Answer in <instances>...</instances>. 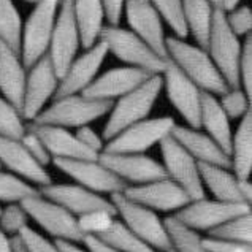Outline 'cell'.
Masks as SVG:
<instances>
[{
    "mask_svg": "<svg viewBox=\"0 0 252 252\" xmlns=\"http://www.w3.org/2000/svg\"><path fill=\"white\" fill-rule=\"evenodd\" d=\"M167 59L189 76L201 91L220 95L228 89L224 76L216 67L211 56L197 43H189L186 38L170 35L167 38Z\"/></svg>",
    "mask_w": 252,
    "mask_h": 252,
    "instance_id": "obj_1",
    "label": "cell"
},
{
    "mask_svg": "<svg viewBox=\"0 0 252 252\" xmlns=\"http://www.w3.org/2000/svg\"><path fill=\"white\" fill-rule=\"evenodd\" d=\"M162 94V78L160 75H151L135 89L126 95L114 100L110 113L106 114V124L103 127V140L108 141L116 136L128 126L149 118L151 111L156 106Z\"/></svg>",
    "mask_w": 252,
    "mask_h": 252,
    "instance_id": "obj_2",
    "label": "cell"
},
{
    "mask_svg": "<svg viewBox=\"0 0 252 252\" xmlns=\"http://www.w3.org/2000/svg\"><path fill=\"white\" fill-rule=\"evenodd\" d=\"M98 41L106 46L108 54H113L124 65L141 68L148 73L160 75L167 63V59L157 54L145 40L119 24H106Z\"/></svg>",
    "mask_w": 252,
    "mask_h": 252,
    "instance_id": "obj_3",
    "label": "cell"
},
{
    "mask_svg": "<svg viewBox=\"0 0 252 252\" xmlns=\"http://www.w3.org/2000/svg\"><path fill=\"white\" fill-rule=\"evenodd\" d=\"M113 102L86 97L84 94L56 97L51 105H46L32 122L41 126H59L65 128H78L92 124L94 121L106 116Z\"/></svg>",
    "mask_w": 252,
    "mask_h": 252,
    "instance_id": "obj_4",
    "label": "cell"
},
{
    "mask_svg": "<svg viewBox=\"0 0 252 252\" xmlns=\"http://www.w3.org/2000/svg\"><path fill=\"white\" fill-rule=\"evenodd\" d=\"M205 49L211 56L220 75L224 76L228 88H240L238 63L243 49V38L230 31L224 10H214Z\"/></svg>",
    "mask_w": 252,
    "mask_h": 252,
    "instance_id": "obj_5",
    "label": "cell"
},
{
    "mask_svg": "<svg viewBox=\"0 0 252 252\" xmlns=\"http://www.w3.org/2000/svg\"><path fill=\"white\" fill-rule=\"evenodd\" d=\"M59 3L61 0H43L35 3L27 19L23 21L19 54L27 68L48 54Z\"/></svg>",
    "mask_w": 252,
    "mask_h": 252,
    "instance_id": "obj_6",
    "label": "cell"
},
{
    "mask_svg": "<svg viewBox=\"0 0 252 252\" xmlns=\"http://www.w3.org/2000/svg\"><path fill=\"white\" fill-rule=\"evenodd\" d=\"M110 201L116 208L118 214L124 219V224L140 240L160 252H167L171 249V241L167 232H165L162 220L154 210L128 200L122 192L111 193Z\"/></svg>",
    "mask_w": 252,
    "mask_h": 252,
    "instance_id": "obj_7",
    "label": "cell"
},
{
    "mask_svg": "<svg viewBox=\"0 0 252 252\" xmlns=\"http://www.w3.org/2000/svg\"><path fill=\"white\" fill-rule=\"evenodd\" d=\"M175 126L176 122L171 116L146 118L128 126L111 140H108L102 153L145 154L148 149L159 145L165 136L171 135Z\"/></svg>",
    "mask_w": 252,
    "mask_h": 252,
    "instance_id": "obj_8",
    "label": "cell"
},
{
    "mask_svg": "<svg viewBox=\"0 0 252 252\" xmlns=\"http://www.w3.org/2000/svg\"><path fill=\"white\" fill-rule=\"evenodd\" d=\"M57 88H59V75L49 56L45 54L27 68L24 97L21 105L23 118L27 122H32L56 97Z\"/></svg>",
    "mask_w": 252,
    "mask_h": 252,
    "instance_id": "obj_9",
    "label": "cell"
},
{
    "mask_svg": "<svg viewBox=\"0 0 252 252\" xmlns=\"http://www.w3.org/2000/svg\"><path fill=\"white\" fill-rule=\"evenodd\" d=\"M160 78L162 91L167 94L168 102L179 116L187 122L189 127L200 128V108L203 91L168 59Z\"/></svg>",
    "mask_w": 252,
    "mask_h": 252,
    "instance_id": "obj_10",
    "label": "cell"
},
{
    "mask_svg": "<svg viewBox=\"0 0 252 252\" xmlns=\"http://www.w3.org/2000/svg\"><path fill=\"white\" fill-rule=\"evenodd\" d=\"M19 205L24 208L29 218H32L49 235L75 243L83 241L84 235L78 227L75 216L63 206L43 197L41 193L23 198Z\"/></svg>",
    "mask_w": 252,
    "mask_h": 252,
    "instance_id": "obj_11",
    "label": "cell"
},
{
    "mask_svg": "<svg viewBox=\"0 0 252 252\" xmlns=\"http://www.w3.org/2000/svg\"><path fill=\"white\" fill-rule=\"evenodd\" d=\"M81 48V35L73 14L71 0H61L51 35V43H49L48 49V56L57 75L61 76L65 71L68 63L78 56Z\"/></svg>",
    "mask_w": 252,
    "mask_h": 252,
    "instance_id": "obj_12",
    "label": "cell"
},
{
    "mask_svg": "<svg viewBox=\"0 0 252 252\" xmlns=\"http://www.w3.org/2000/svg\"><path fill=\"white\" fill-rule=\"evenodd\" d=\"M159 146L163 159L162 165L167 171V176L178 186H181L190 200L203 198L205 186L198 173V162L171 135L165 136Z\"/></svg>",
    "mask_w": 252,
    "mask_h": 252,
    "instance_id": "obj_13",
    "label": "cell"
},
{
    "mask_svg": "<svg viewBox=\"0 0 252 252\" xmlns=\"http://www.w3.org/2000/svg\"><path fill=\"white\" fill-rule=\"evenodd\" d=\"M251 213V205L235 203V201L208 200L206 197L192 200L181 210H178L175 218L184 225L193 230H211L224 222Z\"/></svg>",
    "mask_w": 252,
    "mask_h": 252,
    "instance_id": "obj_14",
    "label": "cell"
},
{
    "mask_svg": "<svg viewBox=\"0 0 252 252\" xmlns=\"http://www.w3.org/2000/svg\"><path fill=\"white\" fill-rule=\"evenodd\" d=\"M83 49L84 51L78 53L75 59L68 63L65 71L59 76V88H57L56 97L83 94L100 73V68L108 57L106 46L102 41H97L95 45Z\"/></svg>",
    "mask_w": 252,
    "mask_h": 252,
    "instance_id": "obj_15",
    "label": "cell"
},
{
    "mask_svg": "<svg viewBox=\"0 0 252 252\" xmlns=\"http://www.w3.org/2000/svg\"><path fill=\"white\" fill-rule=\"evenodd\" d=\"M54 165L67 176L97 193L122 192L127 184L106 168L98 159H53Z\"/></svg>",
    "mask_w": 252,
    "mask_h": 252,
    "instance_id": "obj_16",
    "label": "cell"
},
{
    "mask_svg": "<svg viewBox=\"0 0 252 252\" xmlns=\"http://www.w3.org/2000/svg\"><path fill=\"white\" fill-rule=\"evenodd\" d=\"M128 29L145 40L154 51L167 59V38L165 24L154 5L149 0H126L124 13Z\"/></svg>",
    "mask_w": 252,
    "mask_h": 252,
    "instance_id": "obj_17",
    "label": "cell"
},
{
    "mask_svg": "<svg viewBox=\"0 0 252 252\" xmlns=\"http://www.w3.org/2000/svg\"><path fill=\"white\" fill-rule=\"evenodd\" d=\"M122 193L132 201H136L154 211H178L186 206L190 197L170 178H162L138 186H127Z\"/></svg>",
    "mask_w": 252,
    "mask_h": 252,
    "instance_id": "obj_18",
    "label": "cell"
},
{
    "mask_svg": "<svg viewBox=\"0 0 252 252\" xmlns=\"http://www.w3.org/2000/svg\"><path fill=\"white\" fill-rule=\"evenodd\" d=\"M98 160L127 186L146 184L157 179L168 178L163 165L145 154H116L100 153Z\"/></svg>",
    "mask_w": 252,
    "mask_h": 252,
    "instance_id": "obj_19",
    "label": "cell"
},
{
    "mask_svg": "<svg viewBox=\"0 0 252 252\" xmlns=\"http://www.w3.org/2000/svg\"><path fill=\"white\" fill-rule=\"evenodd\" d=\"M38 192L48 200L61 205L73 216H80L89 211L105 210L114 216L118 211L110 200H106L97 192H92L80 184H46L40 186Z\"/></svg>",
    "mask_w": 252,
    "mask_h": 252,
    "instance_id": "obj_20",
    "label": "cell"
},
{
    "mask_svg": "<svg viewBox=\"0 0 252 252\" xmlns=\"http://www.w3.org/2000/svg\"><path fill=\"white\" fill-rule=\"evenodd\" d=\"M151 75L153 73L128 65L113 67L103 73H98L83 94L91 98L114 102V100L135 89L136 86H140L143 81H146Z\"/></svg>",
    "mask_w": 252,
    "mask_h": 252,
    "instance_id": "obj_21",
    "label": "cell"
},
{
    "mask_svg": "<svg viewBox=\"0 0 252 252\" xmlns=\"http://www.w3.org/2000/svg\"><path fill=\"white\" fill-rule=\"evenodd\" d=\"M0 163L3 168L38 187L53 183L49 173L33 159L21 140L0 136Z\"/></svg>",
    "mask_w": 252,
    "mask_h": 252,
    "instance_id": "obj_22",
    "label": "cell"
},
{
    "mask_svg": "<svg viewBox=\"0 0 252 252\" xmlns=\"http://www.w3.org/2000/svg\"><path fill=\"white\" fill-rule=\"evenodd\" d=\"M171 136L189 153L197 162L218 165V167L230 168L232 162L230 157L216 143L210 135L201 128H193L189 126H175L171 130Z\"/></svg>",
    "mask_w": 252,
    "mask_h": 252,
    "instance_id": "obj_23",
    "label": "cell"
},
{
    "mask_svg": "<svg viewBox=\"0 0 252 252\" xmlns=\"http://www.w3.org/2000/svg\"><path fill=\"white\" fill-rule=\"evenodd\" d=\"M29 128L37 133L45 143L48 153L53 159H98V154L86 148L76 138L70 128L59 126H41L29 122Z\"/></svg>",
    "mask_w": 252,
    "mask_h": 252,
    "instance_id": "obj_24",
    "label": "cell"
},
{
    "mask_svg": "<svg viewBox=\"0 0 252 252\" xmlns=\"http://www.w3.org/2000/svg\"><path fill=\"white\" fill-rule=\"evenodd\" d=\"M27 80V67L21 54L0 41V94L19 108L23 105L24 88Z\"/></svg>",
    "mask_w": 252,
    "mask_h": 252,
    "instance_id": "obj_25",
    "label": "cell"
},
{
    "mask_svg": "<svg viewBox=\"0 0 252 252\" xmlns=\"http://www.w3.org/2000/svg\"><path fill=\"white\" fill-rule=\"evenodd\" d=\"M200 128L210 135L230 157V145H232V133H233L232 119L222 110L218 95L205 91L201 94Z\"/></svg>",
    "mask_w": 252,
    "mask_h": 252,
    "instance_id": "obj_26",
    "label": "cell"
},
{
    "mask_svg": "<svg viewBox=\"0 0 252 252\" xmlns=\"http://www.w3.org/2000/svg\"><path fill=\"white\" fill-rule=\"evenodd\" d=\"M73 14L81 35L83 48H89L100 40L106 16L102 0H71Z\"/></svg>",
    "mask_w": 252,
    "mask_h": 252,
    "instance_id": "obj_27",
    "label": "cell"
},
{
    "mask_svg": "<svg viewBox=\"0 0 252 252\" xmlns=\"http://www.w3.org/2000/svg\"><path fill=\"white\" fill-rule=\"evenodd\" d=\"M230 170L238 179H248L252 173V110L240 119L232 133L230 145Z\"/></svg>",
    "mask_w": 252,
    "mask_h": 252,
    "instance_id": "obj_28",
    "label": "cell"
},
{
    "mask_svg": "<svg viewBox=\"0 0 252 252\" xmlns=\"http://www.w3.org/2000/svg\"><path fill=\"white\" fill-rule=\"evenodd\" d=\"M198 173L201 183L211 190L216 200L246 203L238 189V178L233 175V171H230V168L198 162Z\"/></svg>",
    "mask_w": 252,
    "mask_h": 252,
    "instance_id": "obj_29",
    "label": "cell"
},
{
    "mask_svg": "<svg viewBox=\"0 0 252 252\" xmlns=\"http://www.w3.org/2000/svg\"><path fill=\"white\" fill-rule=\"evenodd\" d=\"M183 10L189 35L197 45L205 48L216 6L211 0H183Z\"/></svg>",
    "mask_w": 252,
    "mask_h": 252,
    "instance_id": "obj_30",
    "label": "cell"
},
{
    "mask_svg": "<svg viewBox=\"0 0 252 252\" xmlns=\"http://www.w3.org/2000/svg\"><path fill=\"white\" fill-rule=\"evenodd\" d=\"M95 236L100 241H103L108 246H111L121 252H154V249L143 240H140L124 222L116 219H113L108 230Z\"/></svg>",
    "mask_w": 252,
    "mask_h": 252,
    "instance_id": "obj_31",
    "label": "cell"
},
{
    "mask_svg": "<svg viewBox=\"0 0 252 252\" xmlns=\"http://www.w3.org/2000/svg\"><path fill=\"white\" fill-rule=\"evenodd\" d=\"M163 227L167 232L168 238L171 241V249L176 252H208L203 244H201V238L193 228L184 225L183 222H179L175 216L163 219Z\"/></svg>",
    "mask_w": 252,
    "mask_h": 252,
    "instance_id": "obj_32",
    "label": "cell"
},
{
    "mask_svg": "<svg viewBox=\"0 0 252 252\" xmlns=\"http://www.w3.org/2000/svg\"><path fill=\"white\" fill-rule=\"evenodd\" d=\"M23 18L13 0H0V41L19 53Z\"/></svg>",
    "mask_w": 252,
    "mask_h": 252,
    "instance_id": "obj_33",
    "label": "cell"
},
{
    "mask_svg": "<svg viewBox=\"0 0 252 252\" xmlns=\"http://www.w3.org/2000/svg\"><path fill=\"white\" fill-rule=\"evenodd\" d=\"M210 238L225 240V241H235V243H252V213L233 218L224 224L208 230Z\"/></svg>",
    "mask_w": 252,
    "mask_h": 252,
    "instance_id": "obj_34",
    "label": "cell"
},
{
    "mask_svg": "<svg viewBox=\"0 0 252 252\" xmlns=\"http://www.w3.org/2000/svg\"><path fill=\"white\" fill-rule=\"evenodd\" d=\"M162 18L163 24L170 27L173 35L178 38H186L189 35L183 10V0H149Z\"/></svg>",
    "mask_w": 252,
    "mask_h": 252,
    "instance_id": "obj_35",
    "label": "cell"
},
{
    "mask_svg": "<svg viewBox=\"0 0 252 252\" xmlns=\"http://www.w3.org/2000/svg\"><path fill=\"white\" fill-rule=\"evenodd\" d=\"M27 132V121L23 118L19 108L0 94V136L21 140Z\"/></svg>",
    "mask_w": 252,
    "mask_h": 252,
    "instance_id": "obj_36",
    "label": "cell"
},
{
    "mask_svg": "<svg viewBox=\"0 0 252 252\" xmlns=\"http://www.w3.org/2000/svg\"><path fill=\"white\" fill-rule=\"evenodd\" d=\"M38 189L29 184V181L19 178L11 171L0 170V201L5 203H19L21 200L31 195H37Z\"/></svg>",
    "mask_w": 252,
    "mask_h": 252,
    "instance_id": "obj_37",
    "label": "cell"
},
{
    "mask_svg": "<svg viewBox=\"0 0 252 252\" xmlns=\"http://www.w3.org/2000/svg\"><path fill=\"white\" fill-rule=\"evenodd\" d=\"M222 110L230 119H241L244 114L252 110V97H249L241 88H228L218 95Z\"/></svg>",
    "mask_w": 252,
    "mask_h": 252,
    "instance_id": "obj_38",
    "label": "cell"
},
{
    "mask_svg": "<svg viewBox=\"0 0 252 252\" xmlns=\"http://www.w3.org/2000/svg\"><path fill=\"white\" fill-rule=\"evenodd\" d=\"M224 13L230 31L235 35H238L240 38H246L252 35V8L249 5H243L241 2Z\"/></svg>",
    "mask_w": 252,
    "mask_h": 252,
    "instance_id": "obj_39",
    "label": "cell"
},
{
    "mask_svg": "<svg viewBox=\"0 0 252 252\" xmlns=\"http://www.w3.org/2000/svg\"><path fill=\"white\" fill-rule=\"evenodd\" d=\"M114 218H116V216L105 210H95V211L80 214L76 222L83 235H98L105 232V230H108V227L111 225Z\"/></svg>",
    "mask_w": 252,
    "mask_h": 252,
    "instance_id": "obj_40",
    "label": "cell"
},
{
    "mask_svg": "<svg viewBox=\"0 0 252 252\" xmlns=\"http://www.w3.org/2000/svg\"><path fill=\"white\" fill-rule=\"evenodd\" d=\"M238 84L252 97V35L243 38V49L238 63Z\"/></svg>",
    "mask_w": 252,
    "mask_h": 252,
    "instance_id": "obj_41",
    "label": "cell"
},
{
    "mask_svg": "<svg viewBox=\"0 0 252 252\" xmlns=\"http://www.w3.org/2000/svg\"><path fill=\"white\" fill-rule=\"evenodd\" d=\"M29 216L19 203H10L0 213V228L5 233H18L24 225H27Z\"/></svg>",
    "mask_w": 252,
    "mask_h": 252,
    "instance_id": "obj_42",
    "label": "cell"
},
{
    "mask_svg": "<svg viewBox=\"0 0 252 252\" xmlns=\"http://www.w3.org/2000/svg\"><path fill=\"white\" fill-rule=\"evenodd\" d=\"M21 143L26 146V149L31 153L33 159L40 165H43V167H46V165L51 162V154L48 153L45 143L41 141V138L37 133L29 128V124H27V132L23 135V138H21Z\"/></svg>",
    "mask_w": 252,
    "mask_h": 252,
    "instance_id": "obj_43",
    "label": "cell"
},
{
    "mask_svg": "<svg viewBox=\"0 0 252 252\" xmlns=\"http://www.w3.org/2000/svg\"><path fill=\"white\" fill-rule=\"evenodd\" d=\"M18 235L26 243L29 252H59L56 248V244L49 243L46 238H43L41 235H38L29 225H24L23 228H21L18 232Z\"/></svg>",
    "mask_w": 252,
    "mask_h": 252,
    "instance_id": "obj_44",
    "label": "cell"
},
{
    "mask_svg": "<svg viewBox=\"0 0 252 252\" xmlns=\"http://www.w3.org/2000/svg\"><path fill=\"white\" fill-rule=\"evenodd\" d=\"M75 135H76V138L80 140L86 148L92 149L94 153H97V154L102 153L103 148H105V143L106 141L103 140V136L98 135L95 130H94V128L91 127V124L78 127Z\"/></svg>",
    "mask_w": 252,
    "mask_h": 252,
    "instance_id": "obj_45",
    "label": "cell"
},
{
    "mask_svg": "<svg viewBox=\"0 0 252 252\" xmlns=\"http://www.w3.org/2000/svg\"><path fill=\"white\" fill-rule=\"evenodd\" d=\"M102 2H103V8H105L106 24L118 26L122 18V13H124L126 0H102Z\"/></svg>",
    "mask_w": 252,
    "mask_h": 252,
    "instance_id": "obj_46",
    "label": "cell"
},
{
    "mask_svg": "<svg viewBox=\"0 0 252 252\" xmlns=\"http://www.w3.org/2000/svg\"><path fill=\"white\" fill-rule=\"evenodd\" d=\"M83 243L88 246L91 252H121L118 249H114L111 246H108L103 241H100L95 235H84L83 236Z\"/></svg>",
    "mask_w": 252,
    "mask_h": 252,
    "instance_id": "obj_47",
    "label": "cell"
},
{
    "mask_svg": "<svg viewBox=\"0 0 252 252\" xmlns=\"http://www.w3.org/2000/svg\"><path fill=\"white\" fill-rule=\"evenodd\" d=\"M238 189H240V193L244 198V201L251 205L252 203V184L249 181V178L248 179H238Z\"/></svg>",
    "mask_w": 252,
    "mask_h": 252,
    "instance_id": "obj_48",
    "label": "cell"
},
{
    "mask_svg": "<svg viewBox=\"0 0 252 252\" xmlns=\"http://www.w3.org/2000/svg\"><path fill=\"white\" fill-rule=\"evenodd\" d=\"M56 248L59 252H86L83 249H80L78 246H75L73 243H70L68 240H62V238H57L56 240Z\"/></svg>",
    "mask_w": 252,
    "mask_h": 252,
    "instance_id": "obj_49",
    "label": "cell"
},
{
    "mask_svg": "<svg viewBox=\"0 0 252 252\" xmlns=\"http://www.w3.org/2000/svg\"><path fill=\"white\" fill-rule=\"evenodd\" d=\"M8 243H10V251L11 252H29L26 243L23 241V238H21L18 233H14L11 238H8Z\"/></svg>",
    "mask_w": 252,
    "mask_h": 252,
    "instance_id": "obj_50",
    "label": "cell"
},
{
    "mask_svg": "<svg viewBox=\"0 0 252 252\" xmlns=\"http://www.w3.org/2000/svg\"><path fill=\"white\" fill-rule=\"evenodd\" d=\"M0 252H11L10 251V243L6 238V233L0 228Z\"/></svg>",
    "mask_w": 252,
    "mask_h": 252,
    "instance_id": "obj_51",
    "label": "cell"
},
{
    "mask_svg": "<svg viewBox=\"0 0 252 252\" xmlns=\"http://www.w3.org/2000/svg\"><path fill=\"white\" fill-rule=\"evenodd\" d=\"M243 0H222V3H220V10H224V11H228V10H232L233 6H236L238 3H241Z\"/></svg>",
    "mask_w": 252,
    "mask_h": 252,
    "instance_id": "obj_52",
    "label": "cell"
},
{
    "mask_svg": "<svg viewBox=\"0 0 252 252\" xmlns=\"http://www.w3.org/2000/svg\"><path fill=\"white\" fill-rule=\"evenodd\" d=\"M235 252H252V244H241Z\"/></svg>",
    "mask_w": 252,
    "mask_h": 252,
    "instance_id": "obj_53",
    "label": "cell"
},
{
    "mask_svg": "<svg viewBox=\"0 0 252 252\" xmlns=\"http://www.w3.org/2000/svg\"><path fill=\"white\" fill-rule=\"evenodd\" d=\"M213 5L216 6V8H220V3H222V0H211Z\"/></svg>",
    "mask_w": 252,
    "mask_h": 252,
    "instance_id": "obj_54",
    "label": "cell"
},
{
    "mask_svg": "<svg viewBox=\"0 0 252 252\" xmlns=\"http://www.w3.org/2000/svg\"><path fill=\"white\" fill-rule=\"evenodd\" d=\"M24 2H27V3H32V5H35V3H38V2H43V0H24Z\"/></svg>",
    "mask_w": 252,
    "mask_h": 252,
    "instance_id": "obj_55",
    "label": "cell"
},
{
    "mask_svg": "<svg viewBox=\"0 0 252 252\" xmlns=\"http://www.w3.org/2000/svg\"><path fill=\"white\" fill-rule=\"evenodd\" d=\"M167 252H176V251H173V249H170V251H167Z\"/></svg>",
    "mask_w": 252,
    "mask_h": 252,
    "instance_id": "obj_56",
    "label": "cell"
},
{
    "mask_svg": "<svg viewBox=\"0 0 252 252\" xmlns=\"http://www.w3.org/2000/svg\"><path fill=\"white\" fill-rule=\"evenodd\" d=\"M2 168H3V167H2V163H0V170H2Z\"/></svg>",
    "mask_w": 252,
    "mask_h": 252,
    "instance_id": "obj_57",
    "label": "cell"
},
{
    "mask_svg": "<svg viewBox=\"0 0 252 252\" xmlns=\"http://www.w3.org/2000/svg\"><path fill=\"white\" fill-rule=\"evenodd\" d=\"M0 213H2V210H0Z\"/></svg>",
    "mask_w": 252,
    "mask_h": 252,
    "instance_id": "obj_58",
    "label": "cell"
}]
</instances>
